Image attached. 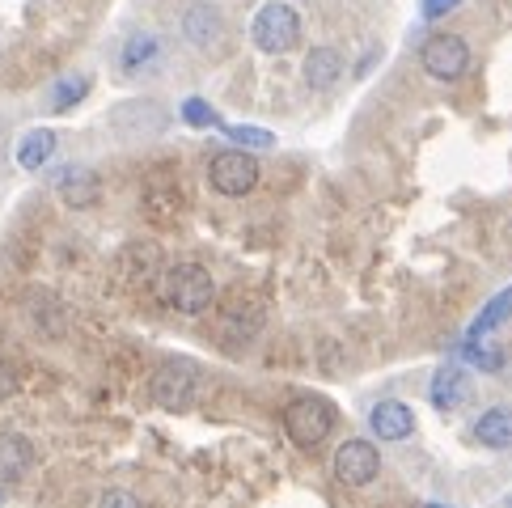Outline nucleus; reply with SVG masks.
<instances>
[{
    "label": "nucleus",
    "instance_id": "obj_2",
    "mask_svg": "<svg viewBox=\"0 0 512 508\" xmlns=\"http://www.w3.org/2000/svg\"><path fill=\"white\" fill-rule=\"evenodd\" d=\"M250 39L267 56H284L301 43V13L288 5V0H267V5L254 13V26H250Z\"/></svg>",
    "mask_w": 512,
    "mask_h": 508
},
{
    "label": "nucleus",
    "instance_id": "obj_11",
    "mask_svg": "<svg viewBox=\"0 0 512 508\" xmlns=\"http://www.w3.org/2000/svg\"><path fill=\"white\" fill-rule=\"evenodd\" d=\"M470 394H474V381H470L466 365H441V369L432 373V386H428V398H432V407H441V411H453V407L470 403Z\"/></svg>",
    "mask_w": 512,
    "mask_h": 508
},
{
    "label": "nucleus",
    "instance_id": "obj_12",
    "mask_svg": "<svg viewBox=\"0 0 512 508\" xmlns=\"http://www.w3.org/2000/svg\"><path fill=\"white\" fill-rule=\"evenodd\" d=\"M157 60H161V39L153 30L127 34V43L119 47V72H123V77H144V72H149Z\"/></svg>",
    "mask_w": 512,
    "mask_h": 508
},
{
    "label": "nucleus",
    "instance_id": "obj_18",
    "mask_svg": "<svg viewBox=\"0 0 512 508\" xmlns=\"http://www.w3.org/2000/svg\"><path fill=\"white\" fill-rule=\"evenodd\" d=\"M512 318V284L508 288H500L496 297H491L487 305H483V314L470 322V331H466V339H483V335H491L496 326H504Z\"/></svg>",
    "mask_w": 512,
    "mask_h": 508
},
{
    "label": "nucleus",
    "instance_id": "obj_13",
    "mask_svg": "<svg viewBox=\"0 0 512 508\" xmlns=\"http://www.w3.org/2000/svg\"><path fill=\"white\" fill-rule=\"evenodd\" d=\"M56 191H60V199H64L68 208H94L98 195H102L98 178L89 174V170H81V166H64L56 174Z\"/></svg>",
    "mask_w": 512,
    "mask_h": 508
},
{
    "label": "nucleus",
    "instance_id": "obj_22",
    "mask_svg": "<svg viewBox=\"0 0 512 508\" xmlns=\"http://www.w3.org/2000/svg\"><path fill=\"white\" fill-rule=\"evenodd\" d=\"M225 136H229L233 144H250V149H271V144H276V136H271L267 127H246V123L225 127Z\"/></svg>",
    "mask_w": 512,
    "mask_h": 508
},
{
    "label": "nucleus",
    "instance_id": "obj_10",
    "mask_svg": "<svg viewBox=\"0 0 512 508\" xmlns=\"http://www.w3.org/2000/svg\"><path fill=\"white\" fill-rule=\"evenodd\" d=\"M369 432L373 441H386V445H398V441H411L415 437V411L398 398H381V403L369 411Z\"/></svg>",
    "mask_w": 512,
    "mask_h": 508
},
{
    "label": "nucleus",
    "instance_id": "obj_15",
    "mask_svg": "<svg viewBox=\"0 0 512 508\" xmlns=\"http://www.w3.org/2000/svg\"><path fill=\"white\" fill-rule=\"evenodd\" d=\"M470 437L479 441L483 449H512V407H491V411H483L479 420H474V428H470Z\"/></svg>",
    "mask_w": 512,
    "mask_h": 508
},
{
    "label": "nucleus",
    "instance_id": "obj_24",
    "mask_svg": "<svg viewBox=\"0 0 512 508\" xmlns=\"http://www.w3.org/2000/svg\"><path fill=\"white\" fill-rule=\"evenodd\" d=\"M457 5H462V0H419V17H424V22H441Z\"/></svg>",
    "mask_w": 512,
    "mask_h": 508
},
{
    "label": "nucleus",
    "instance_id": "obj_19",
    "mask_svg": "<svg viewBox=\"0 0 512 508\" xmlns=\"http://www.w3.org/2000/svg\"><path fill=\"white\" fill-rule=\"evenodd\" d=\"M34 462V449L26 437H0V479H17V475H26Z\"/></svg>",
    "mask_w": 512,
    "mask_h": 508
},
{
    "label": "nucleus",
    "instance_id": "obj_4",
    "mask_svg": "<svg viewBox=\"0 0 512 508\" xmlns=\"http://www.w3.org/2000/svg\"><path fill=\"white\" fill-rule=\"evenodd\" d=\"M208 183L216 195H229V199H242L259 187V161L242 149H225L208 161Z\"/></svg>",
    "mask_w": 512,
    "mask_h": 508
},
{
    "label": "nucleus",
    "instance_id": "obj_17",
    "mask_svg": "<svg viewBox=\"0 0 512 508\" xmlns=\"http://www.w3.org/2000/svg\"><path fill=\"white\" fill-rule=\"evenodd\" d=\"M89 89H94V81H89L85 72H68V77H60L47 89V111H56V115L72 111V106H81L89 98Z\"/></svg>",
    "mask_w": 512,
    "mask_h": 508
},
{
    "label": "nucleus",
    "instance_id": "obj_27",
    "mask_svg": "<svg viewBox=\"0 0 512 508\" xmlns=\"http://www.w3.org/2000/svg\"><path fill=\"white\" fill-rule=\"evenodd\" d=\"M508 508H512V500H508Z\"/></svg>",
    "mask_w": 512,
    "mask_h": 508
},
{
    "label": "nucleus",
    "instance_id": "obj_8",
    "mask_svg": "<svg viewBox=\"0 0 512 508\" xmlns=\"http://www.w3.org/2000/svg\"><path fill=\"white\" fill-rule=\"evenodd\" d=\"M182 39H187L195 51L212 56V51H221V43H225V17L216 13L208 0H195V5L182 13Z\"/></svg>",
    "mask_w": 512,
    "mask_h": 508
},
{
    "label": "nucleus",
    "instance_id": "obj_9",
    "mask_svg": "<svg viewBox=\"0 0 512 508\" xmlns=\"http://www.w3.org/2000/svg\"><path fill=\"white\" fill-rule=\"evenodd\" d=\"M149 394H153V403H157L161 411H187V407L195 403V373H191L187 365H166V369H157Z\"/></svg>",
    "mask_w": 512,
    "mask_h": 508
},
{
    "label": "nucleus",
    "instance_id": "obj_1",
    "mask_svg": "<svg viewBox=\"0 0 512 508\" xmlns=\"http://www.w3.org/2000/svg\"><path fill=\"white\" fill-rule=\"evenodd\" d=\"M335 424H339V411H335L331 398H322V394L292 398L288 411H284V432L297 449H318L335 432Z\"/></svg>",
    "mask_w": 512,
    "mask_h": 508
},
{
    "label": "nucleus",
    "instance_id": "obj_21",
    "mask_svg": "<svg viewBox=\"0 0 512 508\" xmlns=\"http://www.w3.org/2000/svg\"><path fill=\"white\" fill-rule=\"evenodd\" d=\"M178 115H182L187 127H221V115H216L212 102H204V98H182Z\"/></svg>",
    "mask_w": 512,
    "mask_h": 508
},
{
    "label": "nucleus",
    "instance_id": "obj_20",
    "mask_svg": "<svg viewBox=\"0 0 512 508\" xmlns=\"http://www.w3.org/2000/svg\"><path fill=\"white\" fill-rule=\"evenodd\" d=\"M466 360L474 369H487V373L504 369V352L496 348V343H483V339H466Z\"/></svg>",
    "mask_w": 512,
    "mask_h": 508
},
{
    "label": "nucleus",
    "instance_id": "obj_25",
    "mask_svg": "<svg viewBox=\"0 0 512 508\" xmlns=\"http://www.w3.org/2000/svg\"><path fill=\"white\" fill-rule=\"evenodd\" d=\"M17 386H22V381H17V369L9 365L5 356H0V403H5V398H13Z\"/></svg>",
    "mask_w": 512,
    "mask_h": 508
},
{
    "label": "nucleus",
    "instance_id": "obj_14",
    "mask_svg": "<svg viewBox=\"0 0 512 508\" xmlns=\"http://www.w3.org/2000/svg\"><path fill=\"white\" fill-rule=\"evenodd\" d=\"M56 132H51V127H30V132L22 136V140H17V149H13V161H17V166H22V170H47V161L51 157H56Z\"/></svg>",
    "mask_w": 512,
    "mask_h": 508
},
{
    "label": "nucleus",
    "instance_id": "obj_3",
    "mask_svg": "<svg viewBox=\"0 0 512 508\" xmlns=\"http://www.w3.org/2000/svg\"><path fill=\"white\" fill-rule=\"evenodd\" d=\"M161 293H166V301L174 305L178 314L195 318V314H204L208 305H212L216 284H212V276L199 263H178V267L166 271V280H161Z\"/></svg>",
    "mask_w": 512,
    "mask_h": 508
},
{
    "label": "nucleus",
    "instance_id": "obj_26",
    "mask_svg": "<svg viewBox=\"0 0 512 508\" xmlns=\"http://www.w3.org/2000/svg\"><path fill=\"white\" fill-rule=\"evenodd\" d=\"M424 508H453V504H441V500H428Z\"/></svg>",
    "mask_w": 512,
    "mask_h": 508
},
{
    "label": "nucleus",
    "instance_id": "obj_7",
    "mask_svg": "<svg viewBox=\"0 0 512 508\" xmlns=\"http://www.w3.org/2000/svg\"><path fill=\"white\" fill-rule=\"evenodd\" d=\"M111 123H115V132H119V136H127V140H149V136H161V132H166L170 115L161 111V102L136 98V102L115 106Z\"/></svg>",
    "mask_w": 512,
    "mask_h": 508
},
{
    "label": "nucleus",
    "instance_id": "obj_5",
    "mask_svg": "<svg viewBox=\"0 0 512 508\" xmlns=\"http://www.w3.org/2000/svg\"><path fill=\"white\" fill-rule=\"evenodd\" d=\"M419 64H424V72L436 81H457V77H466V68H470V43L462 34H432L424 51H419Z\"/></svg>",
    "mask_w": 512,
    "mask_h": 508
},
{
    "label": "nucleus",
    "instance_id": "obj_6",
    "mask_svg": "<svg viewBox=\"0 0 512 508\" xmlns=\"http://www.w3.org/2000/svg\"><path fill=\"white\" fill-rule=\"evenodd\" d=\"M335 475L339 483L347 487H369L377 475H381V453L373 441H364V437H352V441H343L335 449Z\"/></svg>",
    "mask_w": 512,
    "mask_h": 508
},
{
    "label": "nucleus",
    "instance_id": "obj_16",
    "mask_svg": "<svg viewBox=\"0 0 512 508\" xmlns=\"http://www.w3.org/2000/svg\"><path fill=\"white\" fill-rule=\"evenodd\" d=\"M343 51L335 47H314L305 56V85L309 89H335L343 81Z\"/></svg>",
    "mask_w": 512,
    "mask_h": 508
},
{
    "label": "nucleus",
    "instance_id": "obj_23",
    "mask_svg": "<svg viewBox=\"0 0 512 508\" xmlns=\"http://www.w3.org/2000/svg\"><path fill=\"white\" fill-rule=\"evenodd\" d=\"M94 508H140V500L132 492H123V487H106Z\"/></svg>",
    "mask_w": 512,
    "mask_h": 508
}]
</instances>
